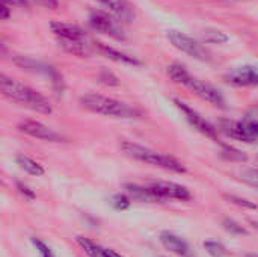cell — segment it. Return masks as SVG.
Here are the masks:
<instances>
[{
  "label": "cell",
  "mask_w": 258,
  "mask_h": 257,
  "mask_svg": "<svg viewBox=\"0 0 258 257\" xmlns=\"http://www.w3.org/2000/svg\"><path fill=\"white\" fill-rule=\"evenodd\" d=\"M3 3L9 6H17V8H29V0H2Z\"/></svg>",
  "instance_id": "4dcf8cb0"
},
{
  "label": "cell",
  "mask_w": 258,
  "mask_h": 257,
  "mask_svg": "<svg viewBox=\"0 0 258 257\" xmlns=\"http://www.w3.org/2000/svg\"><path fill=\"white\" fill-rule=\"evenodd\" d=\"M222 226H224V229H225L227 232H230V233L234 235V236H246V235H248V230H246L245 227H242L239 223H236L234 220L225 218L224 223H222Z\"/></svg>",
  "instance_id": "7402d4cb"
},
{
  "label": "cell",
  "mask_w": 258,
  "mask_h": 257,
  "mask_svg": "<svg viewBox=\"0 0 258 257\" xmlns=\"http://www.w3.org/2000/svg\"><path fill=\"white\" fill-rule=\"evenodd\" d=\"M174 103H175V106L181 111V114L184 115L186 121H187L197 132H200L201 135L210 138L212 141H215V142L224 145V144L221 142V139H219L218 129H216L215 126H212L203 115H200L195 109H192L189 105H186L184 101H181V100H178V98H174Z\"/></svg>",
  "instance_id": "8992f818"
},
{
  "label": "cell",
  "mask_w": 258,
  "mask_h": 257,
  "mask_svg": "<svg viewBox=\"0 0 258 257\" xmlns=\"http://www.w3.org/2000/svg\"><path fill=\"white\" fill-rule=\"evenodd\" d=\"M100 5L106 6L110 14L118 18L121 23H132L135 20V11L133 6L127 0H95Z\"/></svg>",
  "instance_id": "4fadbf2b"
},
{
  "label": "cell",
  "mask_w": 258,
  "mask_h": 257,
  "mask_svg": "<svg viewBox=\"0 0 258 257\" xmlns=\"http://www.w3.org/2000/svg\"><path fill=\"white\" fill-rule=\"evenodd\" d=\"M225 83L234 86V88H251L258 86V68L252 65H245L240 68H236L233 71H228L224 76Z\"/></svg>",
  "instance_id": "8fae6325"
},
{
  "label": "cell",
  "mask_w": 258,
  "mask_h": 257,
  "mask_svg": "<svg viewBox=\"0 0 258 257\" xmlns=\"http://www.w3.org/2000/svg\"><path fill=\"white\" fill-rule=\"evenodd\" d=\"M8 6H9V5L3 3V5H2V8H0V18H2L3 21L9 20V17H11V9H9Z\"/></svg>",
  "instance_id": "1f68e13d"
},
{
  "label": "cell",
  "mask_w": 258,
  "mask_h": 257,
  "mask_svg": "<svg viewBox=\"0 0 258 257\" xmlns=\"http://www.w3.org/2000/svg\"><path fill=\"white\" fill-rule=\"evenodd\" d=\"M17 129L21 133L36 138V139H41V141H47V142H62L63 141V138L57 132H54L48 126H45L39 121H35V120H23L18 123Z\"/></svg>",
  "instance_id": "30bf717a"
},
{
  "label": "cell",
  "mask_w": 258,
  "mask_h": 257,
  "mask_svg": "<svg viewBox=\"0 0 258 257\" xmlns=\"http://www.w3.org/2000/svg\"><path fill=\"white\" fill-rule=\"evenodd\" d=\"M121 150L128 158H132L135 161L145 162V164H150V165H156V167H160L163 170H169V171H174V173H186V167L180 161H177L174 156L151 150L148 147H144V145H139V144H135V142H130V141H122L121 142Z\"/></svg>",
  "instance_id": "277c9868"
},
{
  "label": "cell",
  "mask_w": 258,
  "mask_h": 257,
  "mask_svg": "<svg viewBox=\"0 0 258 257\" xmlns=\"http://www.w3.org/2000/svg\"><path fill=\"white\" fill-rule=\"evenodd\" d=\"M246 257H258V253H248Z\"/></svg>",
  "instance_id": "836d02e7"
},
{
  "label": "cell",
  "mask_w": 258,
  "mask_h": 257,
  "mask_svg": "<svg viewBox=\"0 0 258 257\" xmlns=\"http://www.w3.org/2000/svg\"><path fill=\"white\" fill-rule=\"evenodd\" d=\"M121 21L118 18H113L110 14L104 12V11H92L89 14V26L101 32L104 35H109L115 39H125V35L121 29Z\"/></svg>",
  "instance_id": "52a82bcc"
},
{
  "label": "cell",
  "mask_w": 258,
  "mask_h": 257,
  "mask_svg": "<svg viewBox=\"0 0 258 257\" xmlns=\"http://www.w3.org/2000/svg\"><path fill=\"white\" fill-rule=\"evenodd\" d=\"M94 48L98 53H101L103 56H106L107 59L115 61L118 64H124V65H130V67H139V65H142V62L139 59H136L135 56H130V55H127L124 52H119V50H116V48H113V47H110V45H107L104 42L95 41L94 42Z\"/></svg>",
  "instance_id": "7c38bea8"
},
{
  "label": "cell",
  "mask_w": 258,
  "mask_h": 257,
  "mask_svg": "<svg viewBox=\"0 0 258 257\" xmlns=\"http://www.w3.org/2000/svg\"><path fill=\"white\" fill-rule=\"evenodd\" d=\"M125 191L133 200H138V201H147V203L160 201L150 186H139V185L128 183V185H125Z\"/></svg>",
  "instance_id": "ac0fdd59"
},
{
  "label": "cell",
  "mask_w": 258,
  "mask_h": 257,
  "mask_svg": "<svg viewBox=\"0 0 258 257\" xmlns=\"http://www.w3.org/2000/svg\"><path fill=\"white\" fill-rule=\"evenodd\" d=\"M225 198H227L228 201H231V203L240 206V208H246V209H252V211L257 209V204H254V203H251V201H248V200H245V198H240V197H236V195H225Z\"/></svg>",
  "instance_id": "83f0119b"
},
{
  "label": "cell",
  "mask_w": 258,
  "mask_h": 257,
  "mask_svg": "<svg viewBox=\"0 0 258 257\" xmlns=\"http://www.w3.org/2000/svg\"><path fill=\"white\" fill-rule=\"evenodd\" d=\"M230 39V36L222 32V30H216V29H207L206 30V41L213 42V44H224Z\"/></svg>",
  "instance_id": "603a6c76"
},
{
  "label": "cell",
  "mask_w": 258,
  "mask_h": 257,
  "mask_svg": "<svg viewBox=\"0 0 258 257\" xmlns=\"http://www.w3.org/2000/svg\"><path fill=\"white\" fill-rule=\"evenodd\" d=\"M153 192L157 195L160 201L163 200H180V201H190L192 194L190 191L178 183L174 182H151L148 185Z\"/></svg>",
  "instance_id": "9c48e42d"
},
{
  "label": "cell",
  "mask_w": 258,
  "mask_h": 257,
  "mask_svg": "<svg viewBox=\"0 0 258 257\" xmlns=\"http://www.w3.org/2000/svg\"><path fill=\"white\" fill-rule=\"evenodd\" d=\"M59 47H62L67 53L73 55V56H79V58H88L92 55V48L91 44L85 41H77V39H57Z\"/></svg>",
  "instance_id": "e0dca14e"
},
{
  "label": "cell",
  "mask_w": 258,
  "mask_h": 257,
  "mask_svg": "<svg viewBox=\"0 0 258 257\" xmlns=\"http://www.w3.org/2000/svg\"><path fill=\"white\" fill-rule=\"evenodd\" d=\"M204 248H206V251L210 254L212 257H227L228 256V251H227V248L222 245V244H219V242H216V241H206L204 242Z\"/></svg>",
  "instance_id": "ffe728a7"
},
{
  "label": "cell",
  "mask_w": 258,
  "mask_h": 257,
  "mask_svg": "<svg viewBox=\"0 0 258 257\" xmlns=\"http://www.w3.org/2000/svg\"><path fill=\"white\" fill-rule=\"evenodd\" d=\"M222 156L225 159H228V161H239V162H245L248 159V156L243 151L236 150V148H233L230 145H225V144L222 145Z\"/></svg>",
  "instance_id": "44dd1931"
},
{
  "label": "cell",
  "mask_w": 258,
  "mask_h": 257,
  "mask_svg": "<svg viewBox=\"0 0 258 257\" xmlns=\"http://www.w3.org/2000/svg\"><path fill=\"white\" fill-rule=\"evenodd\" d=\"M166 36L171 41V44L175 48L181 50L183 53H186V55H189V56H192L195 59H200V61L207 59V52L192 36H189V35H186L183 32H178V30H168Z\"/></svg>",
  "instance_id": "ba28073f"
},
{
  "label": "cell",
  "mask_w": 258,
  "mask_h": 257,
  "mask_svg": "<svg viewBox=\"0 0 258 257\" xmlns=\"http://www.w3.org/2000/svg\"><path fill=\"white\" fill-rule=\"evenodd\" d=\"M50 29L53 32V35H56L57 39H77V41H85L86 35L85 32L71 24V23H63V21H51L50 23Z\"/></svg>",
  "instance_id": "9a60e30c"
},
{
  "label": "cell",
  "mask_w": 258,
  "mask_h": 257,
  "mask_svg": "<svg viewBox=\"0 0 258 257\" xmlns=\"http://www.w3.org/2000/svg\"><path fill=\"white\" fill-rule=\"evenodd\" d=\"M32 244H33V245H35V248L38 250L39 257H54L53 256V253H51V250L48 248V245H47L45 242H42L41 239H38V238H32Z\"/></svg>",
  "instance_id": "484cf974"
},
{
  "label": "cell",
  "mask_w": 258,
  "mask_h": 257,
  "mask_svg": "<svg viewBox=\"0 0 258 257\" xmlns=\"http://www.w3.org/2000/svg\"><path fill=\"white\" fill-rule=\"evenodd\" d=\"M76 242L82 247V250L89 257H122L116 251L106 248V247H103V245H100V244H97L88 238H83V236H77Z\"/></svg>",
  "instance_id": "2e32d148"
},
{
  "label": "cell",
  "mask_w": 258,
  "mask_h": 257,
  "mask_svg": "<svg viewBox=\"0 0 258 257\" xmlns=\"http://www.w3.org/2000/svg\"><path fill=\"white\" fill-rule=\"evenodd\" d=\"M240 179H242L245 183H248V185H251V186H254V188H258V170L257 168H251V170H246V171H243V173L240 174Z\"/></svg>",
  "instance_id": "d4e9b609"
},
{
  "label": "cell",
  "mask_w": 258,
  "mask_h": 257,
  "mask_svg": "<svg viewBox=\"0 0 258 257\" xmlns=\"http://www.w3.org/2000/svg\"><path fill=\"white\" fill-rule=\"evenodd\" d=\"M159 239H160L162 245H163L166 250L175 253L177 256L194 257V251H192L190 245H189L184 239H181L180 236H177V235H174V233H169V232H162Z\"/></svg>",
  "instance_id": "5bb4252c"
},
{
  "label": "cell",
  "mask_w": 258,
  "mask_h": 257,
  "mask_svg": "<svg viewBox=\"0 0 258 257\" xmlns=\"http://www.w3.org/2000/svg\"><path fill=\"white\" fill-rule=\"evenodd\" d=\"M32 3L45 8V9H57L59 8V2L57 0H30Z\"/></svg>",
  "instance_id": "f1b7e54d"
},
{
  "label": "cell",
  "mask_w": 258,
  "mask_h": 257,
  "mask_svg": "<svg viewBox=\"0 0 258 257\" xmlns=\"http://www.w3.org/2000/svg\"><path fill=\"white\" fill-rule=\"evenodd\" d=\"M0 89L2 94L9 98L11 101L20 103L38 114H44V115H50L53 112V108L50 105V101L36 89L20 83L11 77H8L6 74L0 76Z\"/></svg>",
  "instance_id": "6da1fadb"
},
{
  "label": "cell",
  "mask_w": 258,
  "mask_h": 257,
  "mask_svg": "<svg viewBox=\"0 0 258 257\" xmlns=\"http://www.w3.org/2000/svg\"><path fill=\"white\" fill-rule=\"evenodd\" d=\"M17 188H18L20 194H23V195H24V198H27V200H33V198L36 197V195H35V192H33L29 186L23 185L21 182H17Z\"/></svg>",
  "instance_id": "f546056e"
},
{
  "label": "cell",
  "mask_w": 258,
  "mask_h": 257,
  "mask_svg": "<svg viewBox=\"0 0 258 257\" xmlns=\"http://www.w3.org/2000/svg\"><path fill=\"white\" fill-rule=\"evenodd\" d=\"M168 74L169 77L175 82V83H180L186 88H189L192 92H195L198 97H201L203 100L209 101L210 105L213 106H218L221 109L225 108V98L222 95V92L219 89H216L213 85L204 82V80H200L197 77H194L184 65L181 64H172L168 67Z\"/></svg>",
  "instance_id": "7a4b0ae2"
},
{
  "label": "cell",
  "mask_w": 258,
  "mask_h": 257,
  "mask_svg": "<svg viewBox=\"0 0 258 257\" xmlns=\"http://www.w3.org/2000/svg\"><path fill=\"white\" fill-rule=\"evenodd\" d=\"M219 130L231 139L245 144H258V120H221Z\"/></svg>",
  "instance_id": "5b68a950"
},
{
  "label": "cell",
  "mask_w": 258,
  "mask_h": 257,
  "mask_svg": "<svg viewBox=\"0 0 258 257\" xmlns=\"http://www.w3.org/2000/svg\"><path fill=\"white\" fill-rule=\"evenodd\" d=\"M249 224L254 227V229H257L258 230V221H254V220H249Z\"/></svg>",
  "instance_id": "d6a6232c"
},
{
  "label": "cell",
  "mask_w": 258,
  "mask_h": 257,
  "mask_svg": "<svg viewBox=\"0 0 258 257\" xmlns=\"http://www.w3.org/2000/svg\"><path fill=\"white\" fill-rule=\"evenodd\" d=\"M130 203L132 201H130V198L125 194H115L110 198V204L116 211H125V209H128L130 208Z\"/></svg>",
  "instance_id": "cb8c5ba5"
},
{
  "label": "cell",
  "mask_w": 258,
  "mask_h": 257,
  "mask_svg": "<svg viewBox=\"0 0 258 257\" xmlns=\"http://www.w3.org/2000/svg\"><path fill=\"white\" fill-rule=\"evenodd\" d=\"M15 162H17V165H18L24 173H27V174H30V176L39 177V176L44 174L42 165H39L36 161H33L32 158H29V156H26V155H18V156L15 158Z\"/></svg>",
  "instance_id": "d6986e66"
},
{
  "label": "cell",
  "mask_w": 258,
  "mask_h": 257,
  "mask_svg": "<svg viewBox=\"0 0 258 257\" xmlns=\"http://www.w3.org/2000/svg\"><path fill=\"white\" fill-rule=\"evenodd\" d=\"M100 82L107 85V86H118L119 85V80L115 74H112L110 71L107 70H103L101 74H100Z\"/></svg>",
  "instance_id": "4316f807"
},
{
  "label": "cell",
  "mask_w": 258,
  "mask_h": 257,
  "mask_svg": "<svg viewBox=\"0 0 258 257\" xmlns=\"http://www.w3.org/2000/svg\"><path fill=\"white\" fill-rule=\"evenodd\" d=\"M80 105L98 115L112 117V118H139L142 112L121 100L106 97L101 94L89 92L80 97Z\"/></svg>",
  "instance_id": "3957f363"
}]
</instances>
